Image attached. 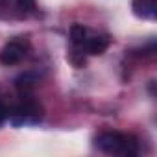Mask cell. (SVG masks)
Segmentation results:
<instances>
[{
    "label": "cell",
    "instance_id": "cell-5",
    "mask_svg": "<svg viewBox=\"0 0 157 157\" xmlns=\"http://www.w3.org/2000/svg\"><path fill=\"white\" fill-rule=\"evenodd\" d=\"M133 13L140 19H155V0H131Z\"/></svg>",
    "mask_w": 157,
    "mask_h": 157
},
{
    "label": "cell",
    "instance_id": "cell-1",
    "mask_svg": "<svg viewBox=\"0 0 157 157\" xmlns=\"http://www.w3.org/2000/svg\"><path fill=\"white\" fill-rule=\"evenodd\" d=\"M96 148L109 155H122V157H135L139 155V140L131 135L122 133H102L96 137Z\"/></svg>",
    "mask_w": 157,
    "mask_h": 157
},
{
    "label": "cell",
    "instance_id": "cell-3",
    "mask_svg": "<svg viewBox=\"0 0 157 157\" xmlns=\"http://www.w3.org/2000/svg\"><path fill=\"white\" fill-rule=\"evenodd\" d=\"M26 52H28V48L22 41H11L0 52V61L4 65H17L26 57Z\"/></svg>",
    "mask_w": 157,
    "mask_h": 157
},
{
    "label": "cell",
    "instance_id": "cell-8",
    "mask_svg": "<svg viewBox=\"0 0 157 157\" xmlns=\"http://www.w3.org/2000/svg\"><path fill=\"white\" fill-rule=\"evenodd\" d=\"M17 6L21 11H33L35 10V0H17Z\"/></svg>",
    "mask_w": 157,
    "mask_h": 157
},
{
    "label": "cell",
    "instance_id": "cell-7",
    "mask_svg": "<svg viewBox=\"0 0 157 157\" xmlns=\"http://www.w3.org/2000/svg\"><path fill=\"white\" fill-rule=\"evenodd\" d=\"M70 41L76 46H83L87 41V28L83 24H74L70 28Z\"/></svg>",
    "mask_w": 157,
    "mask_h": 157
},
{
    "label": "cell",
    "instance_id": "cell-6",
    "mask_svg": "<svg viewBox=\"0 0 157 157\" xmlns=\"http://www.w3.org/2000/svg\"><path fill=\"white\" fill-rule=\"evenodd\" d=\"M83 46L87 48V52H89L91 56H100V54H104V52L107 50V46H109V37H107V35L87 37V41H85Z\"/></svg>",
    "mask_w": 157,
    "mask_h": 157
},
{
    "label": "cell",
    "instance_id": "cell-9",
    "mask_svg": "<svg viewBox=\"0 0 157 157\" xmlns=\"http://www.w3.org/2000/svg\"><path fill=\"white\" fill-rule=\"evenodd\" d=\"M8 111H10V109L4 105V102H2V100H0V126H2V124L8 120Z\"/></svg>",
    "mask_w": 157,
    "mask_h": 157
},
{
    "label": "cell",
    "instance_id": "cell-2",
    "mask_svg": "<svg viewBox=\"0 0 157 157\" xmlns=\"http://www.w3.org/2000/svg\"><path fill=\"white\" fill-rule=\"evenodd\" d=\"M8 118L17 128L37 124L43 118V105L35 100H24V102L17 104L11 111H8Z\"/></svg>",
    "mask_w": 157,
    "mask_h": 157
},
{
    "label": "cell",
    "instance_id": "cell-4",
    "mask_svg": "<svg viewBox=\"0 0 157 157\" xmlns=\"http://www.w3.org/2000/svg\"><path fill=\"white\" fill-rule=\"evenodd\" d=\"M39 80H41V76L37 72H22V74H19L15 78V87L22 96H26L37 87Z\"/></svg>",
    "mask_w": 157,
    "mask_h": 157
}]
</instances>
